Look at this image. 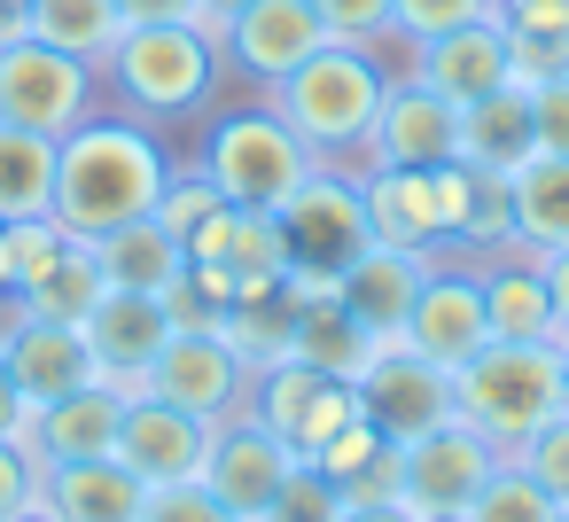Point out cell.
I'll list each match as a JSON object with an SVG mask.
<instances>
[{"mask_svg":"<svg viewBox=\"0 0 569 522\" xmlns=\"http://www.w3.org/2000/svg\"><path fill=\"white\" fill-rule=\"evenodd\" d=\"M172 149L157 126L126 118V110H94L56 141V227L79 242H102L110 227H133L157 211L164 180H172Z\"/></svg>","mask_w":569,"mask_h":522,"instance_id":"obj_1","label":"cell"},{"mask_svg":"<svg viewBox=\"0 0 569 522\" xmlns=\"http://www.w3.org/2000/svg\"><path fill=\"white\" fill-rule=\"evenodd\" d=\"M102 87H110V110H126V118L164 133V126H188V118H203L219 102L227 56L196 24H126V40L102 63Z\"/></svg>","mask_w":569,"mask_h":522,"instance_id":"obj_2","label":"cell"},{"mask_svg":"<svg viewBox=\"0 0 569 522\" xmlns=\"http://www.w3.org/2000/svg\"><path fill=\"white\" fill-rule=\"evenodd\" d=\"M382 87H390L382 48L328 40V48H312V56L266 94V102L297 126V141H305L320 164H351V172H359L367 126H375V110H382Z\"/></svg>","mask_w":569,"mask_h":522,"instance_id":"obj_3","label":"cell"},{"mask_svg":"<svg viewBox=\"0 0 569 522\" xmlns=\"http://www.w3.org/2000/svg\"><path fill=\"white\" fill-rule=\"evenodd\" d=\"M569 405V367H561V343H483L460 374H452V413L476 421L507 460L515 444L553 421Z\"/></svg>","mask_w":569,"mask_h":522,"instance_id":"obj_4","label":"cell"},{"mask_svg":"<svg viewBox=\"0 0 569 522\" xmlns=\"http://www.w3.org/2000/svg\"><path fill=\"white\" fill-rule=\"evenodd\" d=\"M196 164L211 172V188H219L227 203H242V211H281V203L297 195V180H305L320 157H312V149L297 141V126L258 94V102L219 110V118L203 126Z\"/></svg>","mask_w":569,"mask_h":522,"instance_id":"obj_5","label":"cell"},{"mask_svg":"<svg viewBox=\"0 0 569 522\" xmlns=\"http://www.w3.org/2000/svg\"><path fill=\"white\" fill-rule=\"evenodd\" d=\"M102 110V71L17 32V40H0V126H24V133H48L63 141L79 118Z\"/></svg>","mask_w":569,"mask_h":522,"instance_id":"obj_6","label":"cell"},{"mask_svg":"<svg viewBox=\"0 0 569 522\" xmlns=\"http://www.w3.org/2000/svg\"><path fill=\"white\" fill-rule=\"evenodd\" d=\"M273 219L289 234V265L297 273H343L375 242L367 234V195H359V172L351 164H312Z\"/></svg>","mask_w":569,"mask_h":522,"instance_id":"obj_7","label":"cell"},{"mask_svg":"<svg viewBox=\"0 0 569 522\" xmlns=\"http://www.w3.org/2000/svg\"><path fill=\"white\" fill-rule=\"evenodd\" d=\"M398 343L421 351V359L445 367V374H460V367L491 343V312H483V273H476V258H460V250H437V258H429L421 304H413V320H406Z\"/></svg>","mask_w":569,"mask_h":522,"instance_id":"obj_8","label":"cell"},{"mask_svg":"<svg viewBox=\"0 0 569 522\" xmlns=\"http://www.w3.org/2000/svg\"><path fill=\"white\" fill-rule=\"evenodd\" d=\"M499 444L476 429V421H437L429 436H413L406 444V483H398V506L413 514V522H429V514H468V499L499 475Z\"/></svg>","mask_w":569,"mask_h":522,"instance_id":"obj_9","label":"cell"},{"mask_svg":"<svg viewBox=\"0 0 569 522\" xmlns=\"http://www.w3.org/2000/svg\"><path fill=\"white\" fill-rule=\"evenodd\" d=\"M250 367L234 359V343L219 335V328H180L164 351H157V367H149V398H164V405H180V413H196V421H234V413H250Z\"/></svg>","mask_w":569,"mask_h":522,"instance_id":"obj_10","label":"cell"},{"mask_svg":"<svg viewBox=\"0 0 569 522\" xmlns=\"http://www.w3.org/2000/svg\"><path fill=\"white\" fill-rule=\"evenodd\" d=\"M79 328H87V351H94L102 382H110L126 405L149 398V367H157V351L180 335V328H172V304L149 297V289H102Z\"/></svg>","mask_w":569,"mask_h":522,"instance_id":"obj_11","label":"cell"},{"mask_svg":"<svg viewBox=\"0 0 569 522\" xmlns=\"http://www.w3.org/2000/svg\"><path fill=\"white\" fill-rule=\"evenodd\" d=\"M250 413H258L297 460H312L343 421H359V382H336V374H320V367H305V359H281V367H266V374L250 382Z\"/></svg>","mask_w":569,"mask_h":522,"instance_id":"obj_12","label":"cell"},{"mask_svg":"<svg viewBox=\"0 0 569 522\" xmlns=\"http://www.w3.org/2000/svg\"><path fill=\"white\" fill-rule=\"evenodd\" d=\"M312 48H328V24H320L312 0H242V9L227 17V32H219L227 71L250 79L258 94H273Z\"/></svg>","mask_w":569,"mask_h":522,"instance_id":"obj_13","label":"cell"},{"mask_svg":"<svg viewBox=\"0 0 569 522\" xmlns=\"http://www.w3.org/2000/svg\"><path fill=\"white\" fill-rule=\"evenodd\" d=\"M452 157H460V110H452L437 87H421V79H398V71H390L382 110H375L367 149H359V172H367V164L437 172V164H452Z\"/></svg>","mask_w":569,"mask_h":522,"instance_id":"obj_14","label":"cell"},{"mask_svg":"<svg viewBox=\"0 0 569 522\" xmlns=\"http://www.w3.org/2000/svg\"><path fill=\"white\" fill-rule=\"evenodd\" d=\"M359 413H367L390 444H413V436H429L437 421H452V374L429 367V359L406 351V343H382V351L367 359V374H359Z\"/></svg>","mask_w":569,"mask_h":522,"instance_id":"obj_15","label":"cell"},{"mask_svg":"<svg viewBox=\"0 0 569 522\" xmlns=\"http://www.w3.org/2000/svg\"><path fill=\"white\" fill-rule=\"evenodd\" d=\"M297 468V452L258 421V413H234V421H219L211 429V460H203V483H211V499L219 506H234L242 522H266V506H273V491H281V475Z\"/></svg>","mask_w":569,"mask_h":522,"instance_id":"obj_16","label":"cell"},{"mask_svg":"<svg viewBox=\"0 0 569 522\" xmlns=\"http://www.w3.org/2000/svg\"><path fill=\"white\" fill-rule=\"evenodd\" d=\"M0 351H9V367H17V382H24L32 413L56 405V398H71V390H87V382H102V367H94V351H87V328H71V320L9 312Z\"/></svg>","mask_w":569,"mask_h":522,"instance_id":"obj_17","label":"cell"},{"mask_svg":"<svg viewBox=\"0 0 569 522\" xmlns=\"http://www.w3.org/2000/svg\"><path fill=\"white\" fill-rule=\"evenodd\" d=\"M406 79L437 87L452 110H468V102H483V94L515 87V63H507V32H499V17H476V24H460V32L421 40V48H413V63H406Z\"/></svg>","mask_w":569,"mask_h":522,"instance_id":"obj_18","label":"cell"},{"mask_svg":"<svg viewBox=\"0 0 569 522\" xmlns=\"http://www.w3.org/2000/svg\"><path fill=\"white\" fill-rule=\"evenodd\" d=\"M118 460H126L149 491L196 483L203 460H211V421H196V413H180V405H164V398H133V405H126V429H118Z\"/></svg>","mask_w":569,"mask_h":522,"instance_id":"obj_19","label":"cell"},{"mask_svg":"<svg viewBox=\"0 0 569 522\" xmlns=\"http://www.w3.org/2000/svg\"><path fill=\"white\" fill-rule=\"evenodd\" d=\"M421 281H429V258L390 250V242H367V250L343 265L336 304H343L375 343H398V335H406V320H413V304H421Z\"/></svg>","mask_w":569,"mask_h":522,"instance_id":"obj_20","label":"cell"},{"mask_svg":"<svg viewBox=\"0 0 569 522\" xmlns=\"http://www.w3.org/2000/svg\"><path fill=\"white\" fill-rule=\"evenodd\" d=\"M141 506H149V483L118 452L40 468V514H56V522H141Z\"/></svg>","mask_w":569,"mask_h":522,"instance_id":"obj_21","label":"cell"},{"mask_svg":"<svg viewBox=\"0 0 569 522\" xmlns=\"http://www.w3.org/2000/svg\"><path fill=\"white\" fill-rule=\"evenodd\" d=\"M483 273V312H491V343H561V320H553V289H546V265L530 250H499V258H476Z\"/></svg>","mask_w":569,"mask_h":522,"instance_id":"obj_22","label":"cell"},{"mask_svg":"<svg viewBox=\"0 0 569 522\" xmlns=\"http://www.w3.org/2000/svg\"><path fill=\"white\" fill-rule=\"evenodd\" d=\"M118 429H126V398L110 382H87V390L40 405L32 429H24V444H32L40 468H56V460H102V452H118Z\"/></svg>","mask_w":569,"mask_h":522,"instance_id":"obj_23","label":"cell"},{"mask_svg":"<svg viewBox=\"0 0 569 522\" xmlns=\"http://www.w3.org/2000/svg\"><path fill=\"white\" fill-rule=\"evenodd\" d=\"M359 195H367V234H375V242H390V250H413V258H437V250H445V227H437L429 172L367 164V172H359Z\"/></svg>","mask_w":569,"mask_h":522,"instance_id":"obj_24","label":"cell"},{"mask_svg":"<svg viewBox=\"0 0 569 522\" xmlns=\"http://www.w3.org/2000/svg\"><path fill=\"white\" fill-rule=\"evenodd\" d=\"M530 157H538L530 87H499V94H483V102H468V110H460V164H468V172L515 180Z\"/></svg>","mask_w":569,"mask_h":522,"instance_id":"obj_25","label":"cell"},{"mask_svg":"<svg viewBox=\"0 0 569 522\" xmlns=\"http://www.w3.org/2000/svg\"><path fill=\"white\" fill-rule=\"evenodd\" d=\"M94 258H102V281H110V289H149V297H164V289L188 273V250H180L172 227H157V211L133 219V227H110V234L94 242Z\"/></svg>","mask_w":569,"mask_h":522,"instance_id":"obj_26","label":"cell"},{"mask_svg":"<svg viewBox=\"0 0 569 522\" xmlns=\"http://www.w3.org/2000/svg\"><path fill=\"white\" fill-rule=\"evenodd\" d=\"M507 195H515V250L530 258L569 250V157H530L507 180Z\"/></svg>","mask_w":569,"mask_h":522,"instance_id":"obj_27","label":"cell"},{"mask_svg":"<svg viewBox=\"0 0 569 522\" xmlns=\"http://www.w3.org/2000/svg\"><path fill=\"white\" fill-rule=\"evenodd\" d=\"M382 343L328 297V304H297L289 312V359H305V367H320V374H336V382H359L367 374V359H375Z\"/></svg>","mask_w":569,"mask_h":522,"instance_id":"obj_28","label":"cell"},{"mask_svg":"<svg viewBox=\"0 0 569 522\" xmlns=\"http://www.w3.org/2000/svg\"><path fill=\"white\" fill-rule=\"evenodd\" d=\"M24 32L102 71L110 48L126 40V9H118V0H24Z\"/></svg>","mask_w":569,"mask_h":522,"instance_id":"obj_29","label":"cell"},{"mask_svg":"<svg viewBox=\"0 0 569 522\" xmlns=\"http://www.w3.org/2000/svg\"><path fill=\"white\" fill-rule=\"evenodd\" d=\"M56 211V141L0 126V227H24Z\"/></svg>","mask_w":569,"mask_h":522,"instance_id":"obj_30","label":"cell"},{"mask_svg":"<svg viewBox=\"0 0 569 522\" xmlns=\"http://www.w3.org/2000/svg\"><path fill=\"white\" fill-rule=\"evenodd\" d=\"M102 289H110V281H102L94 242H79V234H71V242L56 250V265H48V273H32L9 304H17V312H40V320H71V328H79V320L94 312V297H102Z\"/></svg>","mask_w":569,"mask_h":522,"instance_id":"obj_31","label":"cell"},{"mask_svg":"<svg viewBox=\"0 0 569 522\" xmlns=\"http://www.w3.org/2000/svg\"><path fill=\"white\" fill-rule=\"evenodd\" d=\"M499 32H507L515 87L569 79V17H553V9H507V17H499Z\"/></svg>","mask_w":569,"mask_h":522,"instance_id":"obj_32","label":"cell"},{"mask_svg":"<svg viewBox=\"0 0 569 522\" xmlns=\"http://www.w3.org/2000/svg\"><path fill=\"white\" fill-rule=\"evenodd\" d=\"M553 514H561V499L546 483H530L515 460H499V475L468 499V522H553Z\"/></svg>","mask_w":569,"mask_h":522,"instance_id":"obj_33","label":"cell"},{"mask_svg":"<svg viewBox=\"0 0 569 522\" xmlns=\"http://www.w3.org/2000/svg\"><path fill=\"white\" fill-rule=\"evenodd\" d=\"M266 522H343V491H336L312 460H297V468L281 475V491H273Z\"/></svg>","mask_w":569,"mask_h":522,"instance_id":"obj_34","label":"cell"},{"mask_svg":"<svg viewBox=\"0 0 569 522\" xmlns=\"http://www.w3.org/2000/svg\"><path fill=\"white\" fill-rule=\"evenodd\" d=\"M476 17H499V0H390V32H398L406 48H421V40H437V32H460V24H476Z\"/></svg>","mask_w":569,"mask_h":522,"instance_id":"obj_35","label":"cell"},{"mask_svg":"<svg viewBox=\"0 0 569 522\" xmlns=\"http://www.w3.org/2000/svg\"><path fill=\"white\" fill-rule=\"evenodd\" d=\"M219 203H227V195L211 188V172H203V164H172V180H164V195H157V227H172V234L188 242Z\"/></svg>","mask_w":569,"mask_h":522,"instance_id":"obj_36","label":"cell"},{"mask_svg":"<svg viewBox=\"0 0 569 522\" xmlns=\"http://www.w3.org/2000/svg\"><path fill=\"white\" fill-rule=\"evenodd\" d=\"M515 468H522L530 483H546V491L569 506V405H561L553 421H538V429L515 444Z\"/></svg>","mask_w":569,"mask_h":522,"instance_id":"obj_37","label":"cell"},{"mask_svg":"<svg viewBox=\"0 0 569 522\" xmlns=\"http://www.w3.org/2000/svg\"><path fill=\"white\" fill-rule=\"evenodd\" d=\"M328 40H359V48H390V0H312Z\"/></svg>","mask_w":569,"mask_h":522,"instance_id":"obj_38","label":"cell"},{"mask_svg":"<svg viewBox=\"0 0 569 522\" xmlns=\"http://www.w3.org/2000/svg\"><path fill=\"white\" fill-rule=\"evenodd\" d=\"M141 522H242V514H234V506H219V499H211V483L196 475V483H164V491H149Z\"/></svg>","mask_w":569,"mask_h":522,"instance_id":"obj_39","label":"cell"},{"mask_svg":"<svg viewBox=\"0 0 569 522\" xmlns=\"http://www.w3.org/2000/svg\"><path fill=\"white\" fill-rule=\"evenodd\" d=\"M40 506V460L24 436H0V522H17Z\"/></svg>","mask_w":569,"mask_h":522,"instance_id":"obj_40","label":"cell"},{"mask_svg":"<svg viewBox=\"0 0 569 522\" xmlns=\"http://www.w3.org/2000/svg\"><path fill=\"white\" fill-rule=\"evenodd\" d=\"M398 483H406V444H382V452L343 483V506H398Z\"/></svg>","mask_w":569,"mask_h":522,"instance_id":"obj_41","label":"cell"},{"mask_svg":"<svg viewBox=\"0 0 569 522\" xmlns=\"http://www.w3.org/2000/svg\"><path fill=\"white\" fill-rule=\"evenodd\" d=\"M530 126H538V157H569V79L530 87Z\"/></svg>","mask_w":569,"mask_h":522,"instance_id":"obj_42","label":"cell"},{"mask_svg":"<svg viewBox=\"0 0 569 522\" xmlns=\"http://www.w3.org/2000/svg\"><path fill=\"white\" fill-rule=\"evenodd\" d=\"M24 429H32V398H24L9 351H0V436H24Z\"/></svg>","mask_w":569,"mask_h":522,"instance_id":"obj_43","label":"cell"},{"mask_svg":"<svg viewBox=\"0 0 569 522\" xmlns=\"http://www.w3.org/2000/svg\"><path fill=\"white\" fill-rule=\"evenodd\" d=\"M126 24H196V0H118Z\"/></svg>","mask_w":569,"mask_h":522,"instance_id":"obj_44","label":"cell"},{"mask_svg":"<svg viewBox=\"0 0 569 522\" xmlns=\"http://www.w3.org/2000/svg\"><path fill=\"white\" fill-rule=\"evenodd\" d=\"M546 265V289H553V320H561V343H569V250H553V258H538Z\"/></svg>","mask_w":569,"mask_h":522,"instance_id":"obj_45","label":"cell"},{"mask_svg":"<svg viewBox=\"0 0 569 522\" xmlns=\"http://www.w3.org/2000/svg\"><path fill=\"white\" fill-rule=\"evenodd\" d=\"M234 9H242V0H196V32H211V40H219Z\"/></svg>","mask_w":569,"mask_h":522,"instance_id":"obj_46","label":"cell"},{"mask_svg":"<svg viewBox=\"0 0 569 522\" xmlns=\"http://www.w3.org/2000/svg\"><path fill=\"white\" fill-rule=\"evenodd\" d=\"M343 522H413L406 506H343Z\"/></svg>","mask_w":569,"mask_h":522,"instance_id":"obj_47","label":"cell"},{"mask_svg":"<svg viewBox=\"0 0 569 522\" xmlns=\"http://www.w3.org/2000/svg\"><path fill=\"white\" fill-rule=\"evenodd\" d=\"M507 9H553V17H569V0H499V17Z\"/></svg>","mask_w":569,"mask_h":522,"instance_id":"obj_48","label":"cell"},{"mask_svg":"<svg viewBox=\"0 0 569 522\" xmlns=\"http://www.w3.org/2000/svg\"><path fill=\"white\" fill-rule=\"evenodd\" d=\"M0 297H9V227H0Z\"/></svg>","mask_w":569,"mask_h":522,"instance_id":"obj_49","label":"cell"},{"mask_svg":"<svg viewBox=\"0 0 569 522\" xmlns=\"http://www.w3.org/2000/svg\"><path fill=\"white\" fill-rule=\"evenodd\" d=\"M17 522H56V514H40V506H32V514H17Z\"/></svg>","mask_w":569,"mask_h":522,"instance_id":"obj_50","label":"cell"},{"mask_svg":"<svg viewBox=\"0 0 569 522\" xmlns=\"http://www.w3.org/2000/svg\"><path fill=\"white\" fill-rule=\"evenodd\" d=\"M429 522H468V514H429Z\"/></svg>","mask_w":569,"mask_h":522,"instance_id":"obj_51","label":"cell"},{"mask_svg":"<svg viewBox=\"0 0 569 522\" xmlns=\"http://www.w3.org/2000/svg\"><path fill=\"white\" fill-rule=\"evenodd\" d=\"M553 522H569V506H561V514H553Z\"/></svg>","mask_w":569,"mask_h":522,"instance_id":"obj_52","label":"cell"},{"mask_svg":"<svg viewBox=\"0 0 569 522\" xmlns=\"http://www.w3.org/2000/svg\"><path fill=\"white\" fill-rule=\"evenodd\" d=\"M561 367H569V343H561Z\"/></svg>","mask_w":569,"mask_h":522,"instance_id":"obj_53","label":"cell"}]
</instances>
